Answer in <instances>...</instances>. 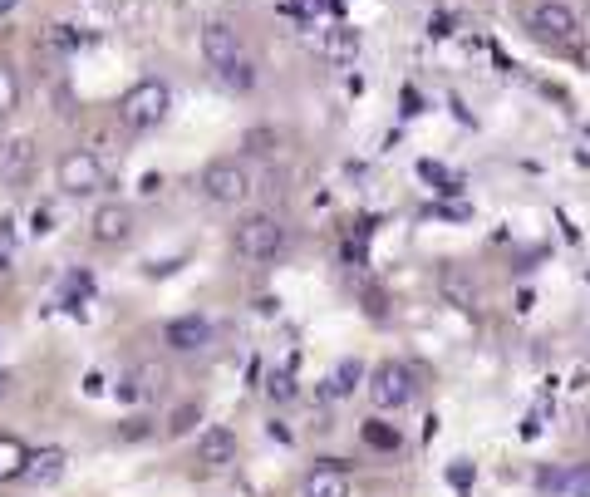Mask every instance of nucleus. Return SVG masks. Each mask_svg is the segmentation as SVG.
Wrapping results in <instances>:
<instances>
[{
  "label": "nucleus",
  "mask_w": 590,
  "mask_h": 497,
  "mask_svg": "<svg viewBox=\"0 0 590 497\" xmlns=\"http://www.w3.org/2000/svg\"><path fill=\"white\" fill-rule=\"evenodd\" d=\"M202 192L217 202V207H241L251 197V173L236 163V158H217L202 168Z\"/></svg>",
  "instance_id": "obj_5"
},
{
  "label": "nucleus",
  "mask_w": 590,
  "mask_h": 497,
  "mask_svg": "<svg viewBox=\"0 0 590 497\" xmlns=\"http://www.w3.org/2000/svg\"><path fill=\"white\" fill-rule=\"evenodd\" d=\"M556 493L561 497H590V463H571V468L556 478Z\"/></svg>",
  "instance_id": "obj_17"
},
{
  "label": "nucleus",
  "mask_w": 590,
  "mask_h": 497,
  "mask_svg": "<svg viewBox=\"0 0 590 497\" xmlns=\"http://www.w3.org/2000/svg\"><path fill=\"white\" fill-rule=\"evenodd\" d=\"M428 30H433V35H453V20H448V15H433Z\"/></svg>",
  "instance_id": "obj_27"
},
{
  "label": "nucleus",
  "mask_w": 590,
  "mask_h": 497,
  "mask_svg": "<svg viewBox=\"0 0 590 497\" xmlns=\"http://www.w3.org/2000/svg\"><path fill=\"white\" fill-rule=\"evenodd\" d=\"M55 178H59V192H69V197H94L104 187V163L89 148H74V153L59 158Z\"/></svg>",
  "instance_id": "obj_7"
},
{
  "label": "nucleus",
  "mask_w": 590,
  "mask_h": 497,
  "mask_svg": "<svg viewBox=\"0 0 590 497\" xmlns=\"http://www.w3.org/2000/svg\"><path fill=\"white\" fill-rule=\"evenodd\" d=\"M153 429H148V419H128L123 429H118V438H148Z\"/></svg>",
  "instance_id": "obj_26"
},
{
  "label": "nucleus",
  "mask_w": 590,
  "mask_h": 497,
  "mask_svg": "<svg viewBox=\"0 0 590 497\" xmlns=\"http://www.w3.org/2000/svg\"><path fill=\"white\" fill-rule=\"evenodd\" d=\"M527 30L536 40H551V45H571L576 35H581V20H576V10L571 5H561V0H536L527 10Z\"/></svg>",
  "instance_id": "obj_6"
},
{
  "label": "nucleus",
  "mask_w": 590,
  "mask_h": 497,
  "mask_svg": "<svg viewBox=\"0 0 590 497\" xmlns=\"http://www.w3.org/2000/svg\"><path fill=\"white\" fill-rule=\"evenodd\" d=\"M202 60H207V69H212L227 89H236V94H246V89L256 84V64H251L241 35H236L227 20H207V25H202Z\"/></svg>",
  "instance_id": "obj_1"
},
{
  "label": "nucleus",
  "mask_w": 590,
  "mask_h": 497,
  "mask_svg": "<svg viewBox=\"0 0 590 497\" xmlns=\"http://www.w3.org/2000/svg\"><path fill=\"white\" fill-rule=\"evenodd\" d=\"M25 458H30V448H25L20 438L0 434V483H15V478H20V468H25Z\"/></svg>",
  "instance_id": "obj_16"
},
{
  "label": "nucleus",
  "mask_w": 590,
  "mask_h": 497,
  "mask_svg": "<svg viewBox=\"0 0 590 497\" xmlns=\"http://www.w3.org/2000/svg\"><path fill=\"white\" fill-rule=\"evenodd\" d=\"M418 173H423L428 183H438V192H463V178H453V173H448V168H438L433 158H423V163H418Z\"/></svg>",
  "instance_id": "obj_19"
},
{
  "label": "nucleus",
  "mask_w": 590,
  "mask_h": 497,
  "mask_svg": "<svg viewBox=\"0 0 590 497\" xmlns=\"http://www.w3.org/2000/svg\"><path fill=\"white\" fill-rule=\"evenodd\" d=\"M232 247H236V256H246V261H276V256L286 251V227H281L271 212H251V217L236 222Z\"/></svg>",
  "instance_id": "obj_3"
},
{
  "label": "nucleus",
  "mask_w": 590,
  "mask_h": 497,
  "mask_svg": "<svg viewBox=\"0 0 590 497\" xmlns=\"http://www.w3.org/2000/svg\"><path fill=\"white\" fill-rule=\"evenodd\" d=\"M364 389H369V404H374V409H384V414L409 409L413 394H418L413 374L404 370V365H394V360H384V365H374V370L364 374Z\"/></svg>",
  "instance_id": "obj_4"
},
{
  "label": "nucleus",
  "mask_w": 590,
  "mask_h": 497,
  "mask_svg": "<svg viewBox=\"0 0 590 497\" xmlns=\"http://www.w3.org/2000/svg\"><path fill=\"white\" fill-rule=\"evenodd\" d=\"M472 478H477V473H472V463H453V468H448V483H453L458 493H468Z\"/></svg>",
  "instance_id": "obj_24"
},
{
  "label": "nucleus",
  "mask_w": 590,
  "mask_h": 497,
  "mask_svg": "<svg viewBox=\"0 0 590 497\" xmlns=\"http://www.w3.org/2000/svg\"><path fill=\"white\" fill-rule=\"evenodd\" d=\"M163 340H168L173 350H182V355H192V350H202V345L212 340V320H202V315H177V320H168Z\"/></svg>",
  "instance_id": "obj_11"
},
{
  "label": "nucleus",
  "mask_w": 590,
  "mask_h": 497,
  "mask_svg": "<svg viewBox=\"0 0 590 497\" xmlns=\"http://www.w3.org/2000/svg\"><path fill=\"white\" fill-rule=\"evenodd\" d=\"M0 148H5V138H0Z\"/></svg>",
  "instance_id": "obj_32"
},
{
  "label": "nucleus",
  "mask_w": 590,
  "mask_h": 497,
  "mask_svg": "<svg viewBox=\"0 0 590 497\" xmlns=\"http://www.w3.org/2000/svg\"><path fill=\"white\" fill-rule=\"evenodd\" d=\"M197 463H207V468H227V463H236V434L232 429L212 424L207 434L197 438Z\"/></svg>",
  "instance_id": "obj_13"
},
{
  "label": "nucleus",
  "mask_w": 590,
  "mask_h": 497,
  "mask_svg": "<svg viewBox=\"0 0 590 497\" xmlns=\"http://www.w3.org/2000/svg\"><path fill=\"white\" fill-rule=\"evenodd\" d=\"M266 394H271L276 404H291V399H295V379H291L286 370H281V374H271V379H266Z\"/></svg>",
  "instance_id": "obj_20"
},
{
  "label": "nucleus",
  "mask_w": 590,
  "mask_h": 497,
  "mask_svg": "<svg viewBox=\"0 0 590 497\" xmlns=\"http://www.w3.org/2000/svg\"><path fill=\"white\" fill-rule=\"evenodd\" d=\"M89 232H94L99 247H123V242L133 237V207H128V202H104V207L94 212Z\"/></svg>",
  "instance_id": "obj_8"
},
{
  "label": "nucleus",
  "mask_w": 590,
  "mask_h": 497,
  "mask_svg": "<svg viewBox=\"0 0 590 497\" xmlns=\"http://www.w3.org/2000/svg\"><path fill=\"white\" fill-rule=\"evenodd\" d=\"M84 394H104V374H84Z\"/></svg>",
  "instance_id": "obj_28"
},
{
  "label": "nucleus",
  "mask_w": 590,
  "mask_h": 497,
  "mask_svg": "<svg viewBox=\"0 0 590 497\" xmlns=\"http://www.w3.org/2000/svg\"><path fill=\"white\" fill-rule=\"evenodd\" d=\"M586 429H590V424H586Z\"/></svg>",
  "instance_id": "obj_33"
},
{
  "label": "nucleus",
  "mask_w": 590,
  "mask_h": 497,
  "mask_svg": "<svg viewBox=\"0 0 590 497\" xmlns=\"http://www.w3.org/2000/svg\"><path fill=\"white\" fill-rule=\"evenodd\" d=\"M300 497H350V468L335 463V458H325L320 468H310Z\"/></svg>",
  "instance_id": "obj_10"
},
{
  "label": "nucleus",
  "mask_w": 590,
  "mask_h": 497,
  "mask_svg": "<svg viewBox=\"0 0 590 497\" xmlns=\"http://www.w3.org/2000/svg\"><path fill=\"white\" fill-rule=\"evenodd\" d=\"M354 384H364V365H359V360H345L340 370L330 374V389H325V394H330V399H335V394H354Z\"/></svg>",
  "instance_id": "obj_18"
},
{
  "label": "nucleus",
  "mask_w": 590,
  "mask_h": 497,
  "mask_svg": "<svg viewBox=\"0 0 590 497\" xmlns=\"http://www.w3.org/2000/svg\"><path fill=\"white\" fill-rule=\"evenodd\" d=\"M168 109H173V89H168L163 79H138V84L118 99V119H123V128H133V133L158 128L168 119Z\"/></svg>",
  "instance_id": "obj_2"
},
{
  "label": "nucleus",
  "mask_w": 590,
  "mask_h": 497,
  "mask_svg": "<svg viewBox=\"0 0 590 497\" xmlns=\"http://www.w3.org/2000/svg\"><path fill=\"white\" fill-rule=\"evenodd\" d=\"M64 468H69V453H64V448H30L20 478H25L30 488H55L59 478H64Z\"/></svg>",
  "instance_id": "obj_9"
},
{
  "label": "nucleus",
  "mask_w": 590,
  "mask_h": 497,
  "mask_svg": "<svg viewBox=\"0 0 590 497\" xmlns=\"http://www.w3.org/2000/svg\"><path fill=\"white\" fill-rule=\"evenodd\" d=\"M163 384H168V370H163V365H138V370L118 384V399H128V404H138V399H158Z\"/></svg>",
  "instance_id": "obj_12"
},
{
  "label": "nucleus",
  "mask_w": 590,
  "mask_h": 497,
  "mask_svg": "<svg viewBox=\"0 0 590 497\" xmlns=\"http://www.w3.org/2000/svg\"><path fill=\"white\" fill-rule=\"evenodd\" d=\"M10 384H15V374H10V370H0V399L10 394Z\"/></svg>",
  "instance_id": "obj_29"
},
{
  "label": "nucleus",
  "mask_w": 590,
  "mask_h": 497,
  "mask_svg": "<svg viewBox=\"0 0 590 497\" xmlns=\"http://www.w3.org/2000/svg\"><path fill=\"white\" fill-rule=\"evenodd\" d=\"M79 40H84V35H74V25H55V35H50V45H55V50H74Z\"/></svg>",
  "instance_id": "obj_25"
},
{
  "label": "nucleus",
  "mask_w": 590,
  "mask_h": 497,
  "mask_svg": "<svg viewBox=\"0 0 590 497\" xmlns=\"http://www.w3.org/2000/svg\"><path fill=\"white\" fill-rule=\"evenodd\" d=\"M197 419H202V409L197 404H182V409H173V419H168V434H187Z\"/></svg>",
  "instance_id": "obj_22"
},
{
  "label": "nucleus",
  "mask_w": 590,
  "mask_h": 497,
  "mask_svg": "<svg viewBox=\"0 0 590 497\" xmlns=\"http://www.w3.org/2000/svg\"><path fill=\"white\" fill-rule=\"evenodd\" d=\"M10 227H15V222H10V217H0V242H10V237H15Z\"/></svg>",
  "instance_id": "obj_30"
},
{
  "label": "nucleus",
  "mask_w": 590,
  "mask_h": 497,
  "mask_svg": "<svg viewBox=\"0 0 590 497\" xmlns=\"http://www.w3.org/2000/svg\"><path fill=\"white\" fill-rule=\"evenodd\" d=\"M320 55L335 64H354V55H359V30H350V25L325 30V35H320Z\"/></svg>",
  "instance_id": "obj_15"
},
{
  "label": "nucleus",
  "mask_w": 590,
  "mask_h": 497,
  "mask_svg": "<svg viewBox=\"0 0 590 497\" xmlns=\"http://www.w3.org/2000/svg\"><path fill=\"white\" fill-rule=\"evenodd\" d=\"M5 10H15V0H0V15H5Z\"/></svg>",
  "instance_id": "obj_31"
},
{
  "label": "nucleus",
  "mask_w": 590,
  "mask_h": 497,
  "mask_svg": "<svg viewBox=\"0 0 590 497\" xmlns=\"http://www.w3.org/2000/svg\"><path fill=\"white\" fill-rule=\"evenodd\" d=\"M0 168H5V183H25L30 173H35V143L30 138H20V143H10V148H0Z\"/></svg>",
  "instance_id": "obj_14"
},
{
  "label": "nucleus",
  "mask_w": 590,
  "mask_h": 497,
  "mask_svg": "<svg viewBox=\"0 0 590 497\" xmlns=\"http://www.w3.org/2000/svg\"><path fill=\"white\" fill-rule=\"evenodd\" d=\"M364 438L374 448H399V429H384V424H364Z\"/></svg>",
  "instance_id": "obj_23"
},
{
  "label": "nucleus",
  "mask_w": 590,
  "mask_h": 497,
  "mask_svg": "<svg viewBox=\"0 0 590 497\" xmlns=\"http://www.w3.org/2000/svg\"><path fill=\"white\" fill-rule=\"evenodd\" d=\"M15 104H20V84H15V74L0 64V114H10Z\"/></svg>",
  "instance_id": "obj_21"
}]
</instances>
